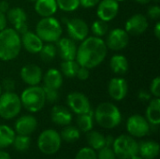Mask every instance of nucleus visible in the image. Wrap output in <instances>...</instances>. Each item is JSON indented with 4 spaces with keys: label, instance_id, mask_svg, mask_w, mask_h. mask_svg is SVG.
Masks as SVG:
<instances>
[{
    "label": "nucleus",
    "instance_id": "1",
    "mask_svg": "<svg viewBox=\"0 0 160 159\" xmlns=\"http://www.w3.org/2000/svg\"><path fill=\"white\" fill-rule=\"evenodd\" d=\"M77 48L76 61L81 67L92 69L99 66L107 55L105 40L95 36L84 38Z\"/></svg>",
    "mask_w": 160,
    "mask_h": 159
},
{
    "label": "nucleus",
    "instance_id": "2",
    "mask_svg": "<svg viewBox=\"0 0 160 159\" xmlns=\"http://www.w3.org/2000/svg\"><path fill=\"white\" fill-rule=\"evenodd\" d=\"M22 49L21 36L13 28L0 31V60L11 61L15 59Z\"/></svg>",
    "mask_w": 160,
    "mask_h": 159
},
{
    "label": "nucleus",
    "instance_id": "3",
    "mask_svg": "<svg viewBox=\"0 0 160 159\" xmlns=\"http://www.w3.org/2000/svg\"><path fill=\"white\" fill-rule=\"evenodd\" d=\"M94 119L101 127L112 129L120 125L122 115L119 109L114 104L103 102L97 107L94 112Z\"/></svg>",
    "mask_w": 160,
    "mask_h": 159
},
{
    "label": "nucleus",
    "instance_id": "4",
    "mask_svg": "<svg viewBox=\"0 0 160 159\" xmlns=\"http://www.w3.org/2000/svg\"><path fill=\"white\" fill-rule=\"evenodd\" d=\"M62 33L63 29L60 22L52 16L42 18L36 26V34L46 43L57 42L61 38Z\"/></svg>",
    "mask_w": 160,
    "mask_h": 159
},
{
    "label": "nucleus",
    "instance_id": "5",
    "mask_svg": "<svg viewBox=\"0 0 160 159\" xmlns=\"http://www.w3.org/2000/svg\"><path fill=\"white\" fill-rule=\"evenodd\" d=\"M22 107L29 112H38L43 109L46 98L42 86L35 85L25 88L20 97Z\"/></svg>",
    "mask_w": 160,
    "mask_h": 159
},
{
    "label": "nucleus",
    "instance_id": "6",
    "mask_svg": "<svg viewBox=\"0 0 160 159\" xmlns=\"http://www.w3.org/2000/svg\"><path fill=\"white\" fill-rule=\"evenodd\" d=\"M22 109L20 97L14 92H4L0 95V117L10 120L16 117Z\"/></svg>",
    "mask_w": 160,
    "mask_h": 159
},
{
    "label": "nucleus",
    "instance_id": "7",
    "mask_svg": "<svg viewBox=\"0 0 160 159\" xmlns=\"http://www.w3.org/2000/svg\"><path fill=\"white\" fill-rule=\"evenodd\" d=\"M112 150L116 157L121 159H130L138 155L139 144L128 135H121L114 139L112 143Z\"/></svg>",
    "mask_w": 160,
    "mask_h": 159
},
{
    "label": "nucleus",
    "instance_id": "8",
    "mask_svg": "<svg viewBox=\"0 0 160 159\" xmlns=\"http://www.w3.org/2000/svg\"><path fill=\"white\" fill-rule=\"evenodd\" d=\"M62 139L60 134L54 129H46L40 133L38 139V147L45 155L51 156L58 152L61 147Z\"/></svg>",
    "mask_w": 160,
    "mask_h": 159
},
{
    "label": "nucleus",
    "instance_id": "9",
    "mask_svg": "<svg viewBox=\"0 0 160 159\" xmlns=\"http://www.w3.org/2000/svg\"><path fill=\"white\" fill-rule=\"evenodd\" d=\"M127 130L133 137L142 138L149 133L150 124L145 117L140 114H134L127 121Z\"/></svg>",
    "mask_w": 160,
    "mask_h": 159
},
{
    "label": "nucleus",
    "instance_id": "10",
    "mask_svg": "<svg viewBox=\"0 0 160 159\" xmlns=\"http://www.w3.org/2000/svg\"><path fill=\"white\" fill-rule=\"evenodd\" d=\"M106 46L112 51H121L129 43V35L122 28H114L107 33Z\"/></svg>",
    "mask_w": 160,
    "mask_h": 159
},
{
    "label": "nucleus",
    "instance_id": "11",
    "mask_svg": "<svg viewBox=\"0 0 160 159\" xmlns=\"http://www.w3.org/2000/svg\"><path fill=\"white\" fill-rule=\"evenodd\" d=\"M67 31L71 39L74 41H82L87 37L89 27L85 21L80 18H73L66 22Z\"/></svg>",
    "mask_w": 160,
    "mask_h": 159
},
{
    "label": "nucleus",
    "instance_id": "12",
    "mask_svg": "<svg viewBox=\"0 0 160 159\" xmlns=\"http://www.w3.org/2000/svg\"><path fill=\"white\" fill-rule=\"evenodd\" d=\"M67 104L68 108L76 114H82L91 110L88 97L80 92H72L67 97Z\"/></svg>",
    "mask_w": 160,
    "mask_h": 159
},
{
    "label": "nucleus",
    "instance_id": "13",
    "mask_svg": "<svg viewBox=\"0 0 160 159\" xmlns=\"http://www.w3.org/2000/svg\"><path fill=\"white\" fill-rule=\"evenodd\" d=\"M148 28L147 18L141 13L134 14L131 16L125 24V30L128 35L139 36L143 34Z\"/></svg>",
    "mask_w": 160,
    "mask_h": 159
},
{
    "label": "nucleus",
    "instance_id": "14",
    "mask_svg": "<svg viewBox=\"0 0 160 159\" xmlns=\"http://www.w3.org/2000/svg\"><path fill=\"white\" fill-rule=\"evenodd\" d=\"M98 5L97 15L99 20L108 22L117 16L119 11V2L116 0H100Z\"/></svg>",
    "mask_w": 160,
    "mask_h": 159
},
{
    "label": "nucleus",
    "instance_id": "15",
    "mask_svg": "<svg viewBox=\"0 0 160 159\" xmlns=\"http://www.w3.org/2000/svg\"><path fill=\"white\" fill-rule=\"evenodd\" d=\"M21 78L23 82L29 86L38 85L42 80V70L35 64H27L23 66L21 69Z\"/></svg>",
    "mask_w": 160,
    "mask_h": 159
},
{
    "label": "nucleus",
    "instance_id": "16",
    "mask_svg": "<svg viewBox=\"0 0 160 159\" xmlns=\"http://www.w3.org/2000/svg\"><path fill=\"white\" fill-rule=\"evenodd\" d=\"M56 51L63 61L75 60L77 53V45L70 37H61L56 42Z\"/></svg>",
    "mask_w": 160,
    "mask_h": 159
},
{
    "label": "nucleus",
    "instance_id": "17",
    "mask_svg": "<svg viewBox=\"0 0 160 159\" xmlns=\"http://www.w3.org/2000/svg\"><path fill=\"white\" fill-rule=\"evenodd\" d=\"M128 91V85L125 79L121 77L112 78L108 84V92L110 97L115 101L123 100Z\"/></svg>",
    "mask_w": 160,
    "mask_h": 159
},
{
    "label": "nucleus",
    "instance_id": "18",
    "mask_svg": "<svg viewBox=\"0 0 160 159\" xmlns=\"http://www.w3.org/2000/svg\"><path fill=\"white\" fill-rule=\"evenodd\" d=\"M38 127V121L33 115H22L20 118H18L15 122V133L19 135H26L29 136Z\"/></svg>",
    "mask_w": 160,
    "mask_h": 159
},
{
    "label": "nucleus",
    "instance_id": "19",
    "mask_svg": "<svg viewBox=\"0 0 160 159\" xmlns=\"http://www.w3.org/2000/svg\"><path fill=\"white\" fill-rule=\"evenodd\" d=\"M22 47L30 53H38L43 46V41L40 37L33 32L27 31L21 36Z\"/></svg>",
    "mask_w": 160,
    "mask_h": 159
},
{
    "label": "nucleus",
    "instance_id": "20",
    "mask_svg": "<svg viewBox=\"0 0 160 159\" xmlns=\"http://www.w3.org/2000/svg\"><path fill=\"white\" fill-rule=\"evenodd\" d=\"M52 121L58 126H68L72 121V113L70 111L61 105H56L52 107L51 112Z\"/></svg>",
    "mask_w": 160,
    "mask_h": 159
},
{
    "label": "nucleus",
    "instance_id": "21",
    "mask_svg": "<svg viewBox=\"0 0 160 159\" xmlns=\"http://www.w3.org/2000/svg\"><path fill=\"white\" fill-rule=\"evenodd\" d=\"M55 0H37L35 1V10L42 18L51 17L57 11Z\"/></svg>",
    "mask_w": 160,
    "mask_h": 159
},
{
    "label": "nucleus",
    "instance_id": "22",
    "mask_svg": "<svg viewBox=\"0 0 160 159\" xmlns=\"http://www.w3.org/2000/svg\"><path fill=\"white\" fill-rule=\"evenodd\" d=\"M44 85L58 90L63 84V75L56 68H50L42 76Z\"/></svg>",
    "mask_w": 160,
    "mask_h": 159
},
{
    "label": "nucleus",
    "instance_id": "23",
    "mask_svg": "<svg viewBox=\"0 0 160 159\" xmlns=\"http://www.w3.org/2000/svg\"><path fill=\"white\" fill-rule=\"evenodd\" d=\"M159 144L154 141H146L139 144V153L144 159H155L159 155Z\"/></svg>",
    "mask_w": 160,
    "mask_h": 159
},
{
    "label": "nucleus",
    "instance_id": "24",
    "mask_svg": "<svg viewBox=\"0 0 160 159\" xmlns=\"http://www.w3.org/2000/svg\"><path fill=\"white\" fill-rule=\"evenodd\" d=\"M146 120L153 126H158L160 124L159 97H155L150 100V103L146 109Z\"/></svg>",
    "mask_w": 160,
    "mask_h": 159
},
{
    "label": "nucleus",
    "instance_id": "25",
    "mask_svg": "<svg viewBox=\"0 0 160 159\" xmlns=\"http://www.w3.org/2000/svg\"><path fill=\"white\" fill-rule=\"evenodd\" d=\"M110 67L112 71L116 75H125L128 71V61L122 54H115L110 60Z\"/></svg>",
    "mask_w": 160,
    "mask_h": 159
},
{
    "label": "nucleus",
    "instance_id": "26",
    "mask_svg": "<svg viewBox=\"0 0 160 159\" xmlns=\"http://www.w3.org/2000/svg\"><path fill=\"white\" fill-rule=\"evenodd\" d=\"M78 128L82 132H89L94 127V112L90 110L85 113L78 115L77 118Z\"/></svg>",
    "mask_w": 160,
    "mask_h": 159
},
{
    "label": "nucleus",
    "instance_id": "27",
    "mask_svg": "<svg viewBox=\"0 0 160 159\" xmlns=\"http://www.w3.org/2000/svg\"><path fill=\"white\" fill-rule=\"evenodd\" d=\"M15 131L6 125H0V149L10 146L15 138Z\"/></svg>",
    "mask_w": 160,
    "mask_h": 159
},
{
    "label": "nucleus",
    "instance_id": "28",
    "mask_svg": "<svg viewBox=\"0 0 160 159\" xmlns=\"http://www.w3.org/2000/svg\"><path fill=\"white\" fill-rule=\"evenodd\" d=\"M87 142L94 150H100L106 146V138L98 131L90 130L87 134Z\"/></svg>",
    "mask_w": 160,
    "mask_h": 159
},
{
    "label": "nucleus",
    "instance_id": "29",
    "mask_svg": "<svg viewBox=\"0 0 160 159\" xmlns=\"http://www.w3.org/2000/svg\"><path fill=\"white\" fill-rule=\"evenodd\" d=\"M6 17H7V20L10 22L13 25L19 22H26L27 20L25 11L22 7H19L9 8L8 12L6 13Z\"/></svg>",
    "mask_w": 160,
    "mask_h": 159
},
{
    "label": "nucleus",
    "instance_id": "30",
    "mask_svg": "<svg viewBox=\"0 0 160 159\" xmlns=\"http://www.w3.org/2000/svg\"><path fill=\"white\" fill-rule=\"evenodd\" d=\"M81 131L78 127L73 126H66V127L61 131L60 137L66 142H74L80 139Z\"/></svg>",
    "mask_w": 160,
    "mask_h": 159
},
{
    "label": "nucleus",
    "instance_id": "31",
    "mask_svg": "<svg viewBox=\"0 0 160 159\" xmlns=\"http://www.w3.org/2000/svg\"><path fill=\"white\" fill-rule=\"evenodd\" d=\"M60 67L62 75L66 76L67 78H75L80 65L77 63L76 60H67L63 61Z\"/></svg>",
    "mask_w": 160,
    "mask_h": 159
},
{
    "label": "nucleus",
    "instance_id": "32",
    "mask_svg": "<svg viewBox=\"0 0 160 159\" xmlns=\"http://www.w3.org/2000/svg\"><path fill=\"white\" fill-rule=\"evenodd\" d=\"M40 59L45 62H51L54 59V57L57 54V51H56V46L53 45V43H46L45 45L43 44L40 52H38Z\"/></svg>",
    "mask_w": 160,
    "mask_h": 159
},
{
    "label": "nucleus",
    "instance_id": "33",
    "mask_svg": "<svg viewBox=\"0 0 160 159\" xmlns=\"http://www.w3.org/2000/svg\"><path fill=\"white\" fill-rule=\"evenodd\" d=\"M30 144H31V139L29 136L19 135V134L15 136L13 142H12L14 149L19 152H24L28 150V148L30 147Z\"/></svg>",
    "mask_w": 160,
    "mask_h": 159
},
{
    "label": "nucleus",
    "instance_id": "34",
    "mask_svg": "<svg viewBox=\"0 0 160 159\" xmlns=\"http://www.w3.org/2000/svg\"><path fill=\"white\" fill-rule=\"evenodd\" d=\"M108 30H109V25L107 22H104L99 19L95 21L91 26L92 33L94 34L95 37H102L105 35H107Z\"/></svg>",
    "mask_w": 160,
    "mask_h": 159
},
{
    "label": "nucleus",
    "instance_id": "35",
    "mask_svg": "<svg viewBox=\"0 0 160 159\" xmlns=\"http://www.w3.org/2000/svg\"><path fill=\"white\" fill-rule=\"evenodd\" d=\"M57 7L66 12L76 10L80 7V0H55Z\"/></svg>",
    "mask_w": 160,
    "mask_h": 159
},
{
    "label": "nucleus",
    "instance_id": "36",
    "mask_svg": "<svg viewBox=\"0 0 160 159\" xmlns=\"http://www.w3.org/2000/svg\"><path fill=\"white\" fill-rule=\"evenodd\" d=\"M42 89L44 91V95H45V98H46V102L49 103H55L58 99H59V93L58 90L48 87L46 85L42 86Z\"/></svg>",
    "mask_w": 160,
    "mask_h": 159
},
{
    "label": "nucleus",
    "instance_id": "37",
    "mask_svg": "<svg viewBox=\"0 0 160 159\" xmlns=\"http://www.w3.org/2000/svg\"><path fill=\"white\" fill-rule=\"evenodd\" d=\"M74 159H97V154L91 147H84L76 154Z\"/></svg>",
    "mask_w": 160,
    "mask_h": 159
},
{
    "label": "nucleus",
    "instance_id": "38",
    "mask_svg": "<svg viewBox=\"0 0 160 159\" xmlns=\"http://www.w3.org/2000/svg\"><path fill=\"white\" fill-rule=\"evenodd\" d=\"M97 159H116V156L113 150L111 147H103L98 150V154L97 155Z\"/></svg>",
    "mask_w": 160,
    "mask_h": 159
},
{
    "label": "nucleus",
    "instance_id": "39",
    "mask_svg": "<svg viewBox=\"0 0 160 159\" xmlns=\"http://www.w3.org/2000/svg\"><path fill=\"white\" fill-rule=\"evenodd\" d=\"M150 93L152 96L155 97H160V78L156 77L150 85Z\"/></svg>",
    "mask_w": 160,
    "mask_h": 159
},
{
    "label": "nucleus",
    "instance_id": "40",
    "mask_svg": "<svg viewBox=\"0 0 160 159\" xmlns=\"http://www.w3.org/2000/svg\"><path fill=\"white\" fill-rule=\"evenodd\" d=\"M1 86H2V89L5 90V92H13L15 90L16 83L12 79L7 78V79H4L2 81Z\"/></svg>",
    "mask_w": 160,
    "mask_h": 159
},
{
    "label": "nucleus",
    "instance_id": "41",
    "mask_svg": "<svg viewBox=\"0 0 160 159\" xmlns=\"http://www.w3.org/2000/svg\"><path fill=\"white\" fill-rule=\"evenodd\" d=\"M147 15L151 20H158L160 18V7L158 5L151 6L148 8Z\"/></svg>",
    "mask_w": 160,
    "mask_h": 159
},
{
    "label": "nucleus",
    "instance_id": "42",
    "mask_svg": "<svg viewBox=\"0 0 160 159\" xmlns=\"http://www.w3.org/2000/svg\"><path fill=\"white\" fill-rule=\"evenodd\" d=\"M89 75H90L89 69L86 68V67H81V66H80V67H79L78 70H77L76 77H77L79 80H81V81H85V80H87V79L89 78Z\"/></svg>",
    "mask_w": 160,
    "mask_h": 159
},
{
    "label": "nucleus",
    "instance_id": "43",
    "mask_svg": "<svg viewBox=\"0 0 160 159\" xmlns=\"http://www.w3.org/2000/svg\"><path fill=\"white\" fill-rule=\"evenodd\" d=\"M152 95L151 93L146 90V89H141L139 92H138V98L142 101V102H147V101H150L152 98Z\"/></svg>",
    "mask_w": 160,
    "mask_h": 159
},
{
    "label": "nucleus",
    "instance_id": "44",
    "mask_svg": "<svg viewBox=\"0 0 160 159\" xmlns=\"http://www.w3.org/2000/svg\"><path fill=\"white\" fill-rule=\"evenodd\" d=\"M13 26H14L13 29H14L20 36H22V34H24V33H26L27 31H29V30H28V25H27L26 22H22L16 23V24H14Z\"/></svg>",
    "mask_w": 160,
    "mask_h": 159
},
{
    "label": "nucleus",
    "instance_id": "45",
    "mask_svg": "<svg viewBox=\"0 0 160 159\" xmlns=\"http://www.w3.org/2000/svg\"><path fill=\"white\" fill-rule=\"evenodd\" d=\"M99 1L100 0H80V6L85 8H90L97 6L99 3Z\"/></svg>",
    "mask_w": 160,
    "mask_h": 159
},
{
    "label": "nucleus",
    "instance_id": "46",
    "mask_svg": "<svg viewBox=\"0 0 160 159\" xmlns=\"http://www.w3.org/2000/svg\"><path fill=\"white\" fill-rule=\"evenodd\" d=\"M7 22H8V20H7L6 14L0 12V31L4 30L7 27Z\"/></svg>",
    "mask_w": 160,
    "mask_h": 159
},
{
    "label": "nucleus",
    "instance_id": "47",
    "mask_svg": "<svg viewBox=\"0 0 160 159\" xmlns=\"http://www.w3.org/2000/svg\"><path fill=\"white\" fill-rule=\"evenodd\" d=\"M8 9H9V4H8V2L6 1V0L0 1V12L6 14Z\"/></svg>",
    "mask_w": 160,
    "mask_h": 159
},
{
    "label": "nucleus",
    "instance_id": "48",
    "mask_svg": "<svg viewBox=\"0 0 160 159\" xmlns=\"http://www.w3.org/2000/svg\"><path fill=\"white\" fill-rule=\"evenodd\" d=\"M154 34H155L156 37H157L158 39H159L160 38V22H158L156 23V25H155V28H154Z\"/></svg>",
    "mask_w": 160,
    "mask_h": 159
},
{
    "label": "nucleus",
    "instance_id": "49",
    "mask_svg": "<svg viewBox=\"0 0 160 159\" xmlns=\"http://www.w3.org/2000/svg\"><path fill=\"white\" fill-rule=\"evenodd\" d=\"M105 138H106V147H112V143L114 142V138L112 135L106 136Z\"/></svg>",
    "mask_w": 160,
    "mask_h": 159
},
{
    "label": "nucleus",
    "instance_id": "50",
    "mask_svg": "<svg viewBox=\"0 0 160 159\" xmlns=\"http://www.w3.org/2000/svg\"><path fill=\"white\" fill-rule=\"evenodd\" d=\"M0 159H11V157L8 152H5L2 149H0Z\"/></svg>",
    "mask_w": 160,
    "mask_h": 159
},
{
    "label": "nucleus",
    "instance_id": "51",
    "mask_svg": "<svg viewBox=\"0 0 160 159\" xmlns=\"http://www.w3.org/2000/svg\"><path fill=\"white\" fill-rule=\"evenodd\" d=\"M135 1L139 4H142V5H146V4L151 2V0H135Z\"/></svg>",
    "mask_w": 160,
    "mask_h": 159
},
{
    "label": "nucleus",
    "instance_id": "52",
    "mask_svg": "<svg viewBox=\"0 0 160 159\" xmlns=\"http://www.w3.org/2000/svg\"><path fill=\"white\" fill-rule=\"evenodd\" d=\"M130 159H144V158H142L141 156H138V155H136V156H134V157H132Z\"/></svg>",
    "mask_w": 160,
    "mask_h": 159
},
{
    "label": "nucleus",
    "instance_id": "53",
    "mask_svg": "<svg viewBox=\"0 0 160 159\" xmlns=\"http://www.w3.org/2000/svg\"><path fill=\"white\" fill-rule=\"evenodd\" d=\"M2 90H3V89H2V86H1V83H0V95L2 94Z\"/></svg>",
    "mask_w": 160,
    "mask_h": 159
},
{
    "label": "nucleus",
    "instance_id": "54",
    "mask_svg": "<svg viewBox=\"0 0 160 159\" xmlns=\"http://www.w3.org/2000/svg\"><path fill=\"white\" fill-rule=\"evenodd\" d=\"M117 2H123V1H125V0H116Z\"/></svg>",
    "mask_w": 160,
    "mask_h": 159
},
{
    "label": "nucleus",
    "instance_id": "55",
    "mask_svg": "<svg viewBox=\"0 0 160 159\" xmlns=\"http://www.w3.org/2000/svg\"><path fill=\"white\" fill-rule=\"evenodd\" d=\"M155 2H156V3H158V2H159V0H155Z\"/></svg>",
    "mask_w": 160,
    "mask_h": 159
},
{
    "label": "nucleus",
    "instance_id": "56",
    "mask_svg": "<svg viewBox=\"0 0 160 159\" xmlns=\"http://www.w3.org/2000/svg\"><path fill=\"white\" fill-rule=\"evenodd\" d=\"M29 1H32V2H35V1H37V0H29Z\"/></svg>",
    "mask_w": 160,
    "mask_h": 159
}]
</instances>
